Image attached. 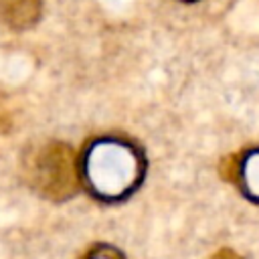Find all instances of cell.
Instances as JSON below:
<instances>
[{
  "mask_svg": "<svg viewBox=\"0 0 259 259\" xmlns=\"http://www.w3.org/2000/svg\"><path fill=\"white\" fill-rule=\"evenodd\" d=\"M81 184L99 202L115 204L134 194L146 176L142 148L121 136L93 138L79 158Z\"/></svg>",
  "mask_w": 259,
  "mask_h": 259,
  "instance_id": "cell-1",
  "label": "cell"
},
{
  "mask_svg": "<svg viewBox=\"0 0 259 259\" xmlns=\"http://www.w3.org/2000/svg\"><path fill=\"white\" fill-rule=\"evenodd\" d=\"M22 166L28 186L53 202L69 200L81 186L79 158L65 142L40 144L24 156Z\"/></svg>",
  "mask_w": 259,
  "mask_h": 259,
  "instance_id": "cell-2",
  "label": "cell"
},
{
  "mask_svg": "<svg viewBox=\"0 0 259 259\" xmlns=\"http://www.w3.org/2000/svg\"><path fill=\"white\" fill-rule=\"evenodd\" d=\"M221 172L247 200L259 204V146L247 148L223 160Z\"/></svg>",
  "mask_w": 259,
  "mask_h": 259,
  "instance_id": "cell-3",
  "label": "cell"
},
{
  "mask_svg": "<svg viewBox=\"0 0 259 259\" xmlns=\"http://www.w3.org/2000/svg\"><path fill=\"white\" fill-rule=\"evenodd\" d=\"M42 14V0H0V20L10 30L32 28Z\"/></svg>",
  "mask_w": 259,
  "mask_h": 259,
  "instance_id": "cell-4",
  "label": "cell"
},
{
  "mask_svg": "<svg viewBox=\"0 0 259 259\" xmlns=\"http://www.w3.org/2000/svg\"><path fill=\"white\" fill-rule=\"evenodd\" d=\"M79 259H125L123 253L119 249H115L113 245L107 243H97L91 249H87Z\"/></svg>",
  "mask_w": 259,
  "mask_h": 259,
  "instance_id": "cell-5",
  "label": "cell"
},
{
  "mask_svg": "<svg viewBox=\"0 0 259 259\" xmlns=\"http://www.w3.org/2000/svg\"><path fill=\"white\" fill-rule=\"evenodd\" d=\"M210 259H243L239 253H235L233 249H221V251H217Z\"/></svg>",
  "mask_w": 259,
  "mask_h": 259,
  "instance_id": "cell-6",
  "label": "cell"
},
{
  "mask_svg": "<svg viewBox=\"0 0 259 259\" xmlns=\"http://www.w3.org/2000/svg\"><path fill=\"white\" fill-rule=\"evenodd\" d=\"M180 2H186V4H194V2H200V0H180Z\"/></svg>",
  "mask_w": 259,
  "mask_h": 259,
  "instance_id": "cell-7",
  "label": "cell"
}]
</instances>
